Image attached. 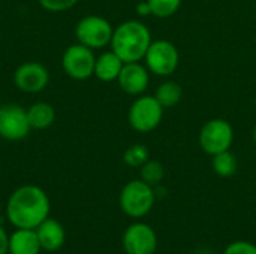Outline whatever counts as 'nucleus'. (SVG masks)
<instances>
[{
	"instance_id": "obj_14",
	"label": "nucleus",
	"mask_w": 256,
	"mask_h": 254,
	"mask_svg": "<svg viewBox=\"0 0 256 254\" xmlns=\"http://www.w3.org/2000/svg\"><path fill=\"white\" fill-rule=\"evenodd\" d=\"M124 61L111 49V51H105L100 55L96 57V63H94V75L99 81L102 82H112L117 81L122 69H123Z\"/></svg>"
},
{
	"instance_id": "obj_25",
	"label": "nucleus",
	"mask_w": 256,
	"mask_h": 254,
	"mask_svg": "<svg viewBox=\"0 0 256 254\" xmlns=\"http://www.w3.org/2000/svg\"><path fill=\"white\" fill-rule=\"evenodd\" d=\"M135 12L140 15V16H152V9H150V4L148 1H140L136 6H135Z\"/></svg>"
},
{
	"instance_id": "obj_11",
	"label": "nucleus",
	"mask_w": 256,
	"mask_h": 254,
	"mask_svg": "<svg viewBox=\"0 0 256 254\" xmlns=\"http://www.w3.org/2000/svg\"><path fill=\"white\" fill-rule=\"evenodd\" d=\"M123 249L126 254H154L158 235L146 223H134L123 234Z\"/></svg>"
},
{
	"instance_id": "obj_20",
	"label": "nucleus",
	"mask_w": 256,
	"mask_h": 254,
	"mask_svg": "<svg viewBox=\"0 0 256 254\" xmlns=\"http://www.w3.org/2000/svg\"><path fill=\"white\" fill-rule=\"evenodd\" d=\"M148 159H150V151L142 144L130 145L123 154V162L129 168H141Z\"/></svg>"
},
{
	"instance_id": "obj_8",
	"label": "nucleus",
	"mask_w": 256,
	"mask_h": 254,
	"mask_svg": "<svg viewBox=\"0 0 256 254\" xmlns=\"http://www.w3.org/2000/svg\"><path fill=\"white\" fill-rule=\"evenodd\" d=\"M96 55L94 51L82 43L69 45L62 55V67L64 73L75 81H86L94 75Z\"/></svg>"
},
{
	"instance_id": "obj_12",
	"label": "nucleus",
	"mask_w": 256,
	"mask_h": 254,
	"mask_svg": "<svg viewBox=\"0 0 256 254\" xmlns=\"http://www.w3.org/2000/svg\"><path fill=\"white\" fill-rule=\"evenodd\" d=\"M118 87L129 96H141L150 84V70L141 61L124 63L117 78Z\"/></svg>"
},
{
	"instance_id": "obj_6",
	"label": "nucleus",
	"mask_w": 256,
	"mask_h": 254,
	"mask_svg": "<svg viewBox=\"0 0 256 254\" xmlns=\"http://www.w3.org/2000/svg\"><path fill=\"white\" fill-rule=\"evenodd\" d=\"M112 33V24L100 15H86L75 25L76 42L93 51L108 46L111 43Z\"/></svg>"
},
{
	"instance_id": "obj_23",
	"label": "nucleus",
	"mask_w": 256,
	"mask_h": 254,
	"mask_svg": "<svg viewBox=\"0 0 256 254\" xmlns=\"http://www.w3.org/2000/svg\"><path fill=\"white\" fill-rule=\"evenodd\" d=\"M224 254H256V246L249 241H234L225 249Z\"/></svg>"
},
{
	"instance_id": "obj_4",
	"label": "nucleus",
	"mask_w": 256,
	"mask_h": 254,
	"mask_svg": "<svg viewBox=\"0 0 256 254\" xmlns=\"http://www.w3.org/2000/svg\"><path fill=\"white\" fill-rule=\"evenodd\" d=\"M164 111L165 108L156 100L154 96L141 94L129 106L128 121L135 132L150 133L162 123Z\"/></svg>"
},
{
	"instance_id": "obj_1",
	"label": "nucleus",
	"mask_w": 256,
	"mask_h": 254,
	"mask_svg": "<svg viewBox=\"0 0 256 254\" xmlns=\"http://www.w3.org/2000/svg\"><path fill=\"white\" fill-rule=\"evenodd\" d=\"M48 195L38 186L26 184L12 192L6 204L8 220L16 229H36L50 216Z\"/></svg>"
},
{
	"instance_id": "obj_26",
	"label": "nucleus",
	"mask_w": 256,
	"mask_h": 254,
	"mask_svg": "<svg viewBox=\"0 0 256 254\" xmlns=\"http://www.w3.org/2000/svg\"><path fill=\"white\" fill-rule=\"evenodd\" d=\"M252 139H254V142L256 144V124L254 126V130H252Z\"/></svg>"
},
{
	"instance_id": "obj_24",
	"label": "nucleus",
	"mask_w": 256,
	"mask_h": 254,
	"mask_svg": "<svg viewBox=\"0 0 256 254\" xmlns=\"http://www.w3.org/2000/svg\"><path fill=\"white\" fill-rule=\"evenodd\" d=\"M9 250V235L6 234L4 228L0 225V254H8Z\"/></svg>"
},
{
	"instance_id": "obj_22",
	"label": "nucleus",
	"mask_w": 256,
	"mask_h": 254,
	"mask_svg": "<svg viewBox=\"0 0 256 254\" xmlns=\"http://www.w3.org/2000/svg\"><path fill=\"white\" fill-rule=\"evenodd\" d=\"M38 1L48 12H63L74 7L80 0H38Z\"/></svg>"
},
{
	"instance_id": "obj_19",
	"label": "nucleus",
	"mask_w": 256,
	"mask_h": 254,
	"mask_svg": "<svg viewBox=\"0 0 256 254\" xmlns=\"http://www.w3.org/2000/svg\"><path fill=\"white\" fill-rule=\"evenodd\" d=\"M140 172H141V180L147 184H150L152 187L158 186L162 183L164 177H165V169H164V165L158 160H152L148 159L141 168H140Z\"/></svg>"
},
{
	"instance_id": "obj_18",
	"label": "nucleus",
	"mask_w": 256,
	"mask_h": 254,
	"mask_svg": "<svg viewBox=\"0 0 256 254\" xmlns=\"http://www.w3.org/2000/svg\"><path fill=\"white\" fill-rule=\"evenodd\" d=\"M212 166L218 177L230 178V177L236 175V172L238 169V160L231 150H226V151L212 156Z\"/></svg>"
},
{
	"instance_id": "obj_15",
	"label": "nucleus",
	"mask_w": 256,
	"mask_h": 254,
	"mask_svg": "<svg viewBox=\"0 0 256 254\" xmlns=\"http://www.w3.org/2000/svg\"><path fill=\"white\" fill-rule=\"evenodd\" d=\"M40 250L34 229H16L9 237V254H39Z\"/></svg>"
},
{
	"instance_id": "obj_27",
	"label": "nucleus",
	"mask_w": 256,
	"mask_h": 254,
	"mask_svg": "<svg viewBox=\"0 0 256 254\" xmlns=\"http://www.w3.org/2000/svg\"><path fill=\"white\" fill-rule=\"evenodd\" d=\"M255 108H256V97H255Z\"/></svg>"
},
{
	"instance_id": "obj_5",
	"label": "nucleus",
	"mask_w": 256,
	"mask_h": 254,
	"mask_svg": "<svg viewBox=\"0 0 256 254\" xmlns=\"http://www.w3.org/2000/svg\"><path fill=\"white\" fill-rule=\"evenodd\" d=\"M144 64L150 73L162 78L171 76L180 64V52L168 39L153 40L144 55Z\"/></svg>"
},
{
	"instance_id": "obj_2",
	"label": "nucleus",
	"mask_w": 256,
	"mask_h": 254,
	"mask_svg": "<svg viewBox=\"0 0 256 254\" xmlns=\"http://www.w3.org/2000/svg\"><path fill=\"white\" fill-rule=\"evenodd\" d=\"M153 42L150 28L138 19H128L114 27L111 49L124 61H141Z\"/></svg>"
},
{
	"instance_id": "obj_9",
	"label": "nucleus",
	"mask_w": 256,
	"mask_h": 254,
	"mask_svg": "<svg viewBox=\"0 0 256 254\" xmlns=\"http://www.w3.org/2000/svg\"><path fill=\"white\" fill-rule=\"evenodd\" d=\"M30 130L27 109L15 103L0 105V138L15 142L27 138Z\"/></svg>"
},
{
	"instance_id": "obj_13",
	"label": "nucleus",
	"mask_w": 256,
	"mask_h": 254,
	"mask_svg": "<svg viewBox=\"0 0 256 254\" xmlns=\"http://www.w3.org/2000/svg\"><path fill=\"white\" fill-rule=\"evenodd\" d=\"M34 231H36V235H38L42 250L57 252L63 247V244L66 241V234H64L63 226L54 219L48 217Z\"/></svg>"
},
{
	"instance_id": "obj_3",
	"label": "nucleus",
	"mask_w": 256,
	"mask_h": 254,
	"mask_svg": "<svg viewBox=\"0 0 256 254\" xmlns=\"http://www.w3.org/2000/svg\"><path fill=\"white\" fill-rule=\"evenodd\" d=\"M154 189L142 180H132L120 192L118 204L122 211L132 219L146 217L154 207Z\"/></svg>"
},
{
	"instance_id": "obj_17",
	"label": "nucleus",
	"mask_w": 256,
	"mask_h": 254,
	"mask_svg": "<svg viewBox=\"0 0 256 254\" xmlns=\"http://www.w3.org/2000/svg\"><path fill=\"white\" fill-rule=\"evenodd\" d=\"M154 97L156 100L166 109V108H174L176 105L180 103L182 97H183V88L178 82L176 81H165L162 82L156 91H154Z\"/></svg>"
},
{
	"instance_id": "obj_16",
	"label": "nucleus",
	"mask_w": 256,
	"mask_h": 254,
	"mask_svg": "<svg viewBox=\"0 0 256 254\" xmlns=\"http://www.w3.org/2000/svg\"><path fill=\"white\" fill-rule=\"evenodd\" d=\"M27 118L30 127L34 130H45L56 121V109L46 102H36L27 108Z\"/></svg>"
},
{
	"instance_id": "obj_10",
	"label": "nucleus",
	"mask_w": 256,
	"mask_h": 254,
	"mask_svg": "<svg viewBox=\"0 0 256 254\" xmlns=\"http://www.w3.org/2000/svg\"><path fill=\"white\" fill-rule=\"evenodd\" d=\"M50 82V72L46 66L39 61H26L20 64L14 72L15 87L28 94L40 93Z\"/></svg>"
},
{
	"instance_id": "obj_21",
	"label": "nucleus",
	"mask_w": 256,
	"mask_h": 254,
	"mask_svg": "<svg viewBox=\"0 0 256 254\" xmlns=\"http://www.w3.org/2000/svg\"><path fill=\"white\" fill-rule=\"evenodd\" d=\"M152 9V16L165 19L177 13L183 0H147Z\"/></svg>"
},
{
	"instance_id": "obj_7",
	"label": "nucleus",
	"mask_w": 256,
	"mask_h": 254,
	"mask_svg": "<svg viewBox=\"0 0 256 254\" xmlns=\"http://www.w3.org/2000/svg\"><path fill=\"white\" fill-rule=\"evenodd\" d=\"M198 141L201 150L206 154L214 156L222 151L231 150V145L234 142V129L230 121L224 118H213L201 127Z\"/></svg>"
},
{
	"instance_id": "obj_28",
	"label": "nucleus",
	"mask_w": 256,
	"mask_h": 254,
	"mask_svg": "<svg viewBox=\"0 0 256 254\" xmlns=\"http://www.w3.org/2000/svg\"><path fill=\"white\" fill-rule=\"evenodd\" d=\"M0 210H2V207H0Z\"/></svg>"
}]
</instances>
